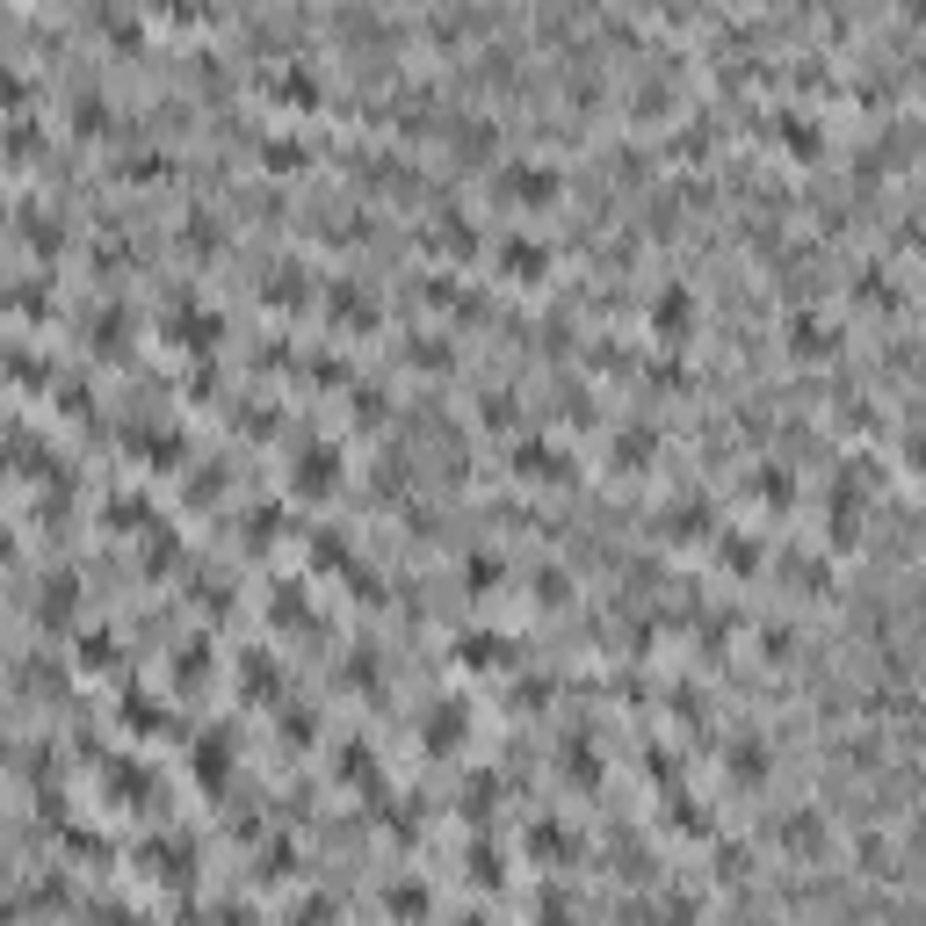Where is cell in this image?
Instances as JSON below:
<instances>
[{"instance_id": "obj_1", "label": "cell", "mask_w": 926, "mask_h": 926, "mask_svg": "<svg viewBox=\"0 0 926 926\" xmlns=\"http://www.w3.org/2000/svg\"><path fill=\"white\" fill-rule=\"evenodd\" d=\"M558 189H565V174L550 160H507L500 167V196L507 203H558Z\"/></svg>"}, {"instance_id": "obj_2", "label": "cell", "mask_w": 926, "mask_h": 926, "mask_svg": "<svg viewBox=\"0 0 926 926\" xmlns=\"http://www.w3.org/2000/svg\"><path fill=\"white\" fill-rule=\"evenodd\" d=\"M652 326H659V333H688V326H695V297H688L681 283H666V290L652 297Z\"/></svg>"}, {"instance_id": "obj_3", "label": "cell", "mask_w": 926, "mask_h": 926, "mask_svg": "<svg viewBox=\"0 0 926 926\" xmlns=\"http://www.w3.org/2000/svg\"><path fill=\"white\" fill-rule=\"evenodd\" d=\"M565 449H550V442H514V471L521 478H565Z\"/></svg>"}, {"instance_id": "obj_4", "label": "cell", "mask_w": 926, "mask_h": 926, "mask_svg": "<svg viewBox=\"0 0 926 926\" xmlns=\"http://www.w3.org/2000/svg\"><path fill=\"white\" fill-rule=\"evenodd\" d=\"M268 95H275V102L312 109V102H319V73H312V66H290V73H275V80H268Z\"/></svg>"}, {"instance_id": "obj_5", "label": "cell", "mask_w": 926, "mask_h": 926, "mask_svg": "<svg viewBox=\"0 0 926 926\" xmlns=\"http://www.w3.org/2000/svg\"><path fill=\"white\" fill-rule=\"evenodd\" d=\"M500 268H507V275H521V283H536V275L550 268V254H543L536 239H507V246H500Z\"/></svg>"}, {"instance_id": "obj_6", "label": "cell", "mask_w": 926, "mask_h": 926, "mask_svg": "<svg viewBox=\"0 0 926 926\" xmlns=\"http://www.w3.org/2000/svg\"><path fill=\"white\" fill-rule=\"evenodd\" d=\"M832 341H840V333H832L825 319H811V312L789 319V348H796V355H832Z\"/></svg>"}, {"instance_id": "obj_7", "label": "cell", "mask_w": 926, "mask_h": 926, "mask_svg": "<svg viewBox=\"0 0 926 926\" xmlns=\"http://www.w3.org/2000/svg\"><path fill=\"white\" fill-rule=\"evenodd\" d=\"M312 152H304V138H261V167L268 174H290V167H304Z\"/></svg>"}, {"instance_id": "obj_8", "label": "cell", "mask_w": 926, "mask_h": 926, "mask_svg": "<svg viewBox=\"0 0 926 926\" xmlns=\"http://www.w3.org/2000/svg\"><path fill=\"white\" fill-rule=\"evenodd\" d=\"M775 138H782L789 152H804V160H811V152H818V123H804L796 109H782V116H775Z\"/></svg>"}, {"instance_id": "obj_9", "label": "cell", "mask_w": 926, "mask_h": 926, "mask_svg": "<svg viewBox=\"0 0 926 926\" xmlns=\"http://www.w3.org/2000/svg\"><path fill=\"white\" fill-rule=\"evenodd\" d=\"M435 246H442V254H471V246H478L471 218H456V210H442V218H435Z\"/></svg>"}, {"instance_id": "obj_10", "label": "cell", "mask_w": 926, "mask_h": 926, "mask_svg": "<svg viewBox=\"0 0 926 926\" xmlns=\"http://www.w3.org/2000/svg\"><path fill=\"white\" fill-rule=\"evenodd\" d=\"M333 463H341L333 449H304V471H297V485H304V492H326V485H333Z\"/></svg>"}, {"instance_id": "obj_11", "label": "cell", "mask_w": 926, "mask_h": 926, "mask_svg": "<svg viewBox=\"0 0 926 926\" xmlns=\"http://www.w3.org/2000/svg\"><path fill=\"white\" fill-rule=\"evenodd\" d=\"M456 659H471V666H492V659H507V644H492V630H471L456 644Z\"/></svg>"}, {"instance_id": "obj_12", "label": "cell", "mask_w": 926, "mask_h": 926, "mask_svg": "<svg viewBox=\"0 0 926 926\" xmlns=\"http://www.w3.org/2000/svg\"><path fill=\"white\" fill-rule=\"evenodd\" d=\"M492 145H500V138H492V123H485V116H478V123H456V152H471V160H485Z\"/></svg>"}, {"instance_id": "obj_13", "label": "cell", "mask_w": 926, "mask_h": 926, "mask_svg": "<svg viewBox=\"0 0 926 926\" xmlns=\"http://www.w3.org/2000/svg\"><path fill=\"white\" fill-rule=\"evenodd\" d=\"M854 297H861V304H898V290H890L883 268H861V275H854Z\"/></svg>"}, {"instance_id": "obj_14", "label": "cell", "mask_w": 926, "mask_h": 926, "mask_svg": "<svg viewBox=\"0 0 926 926\" xmlns=\"http://www.w3.org/2000/svg\"><path fill=\"white\" fill-rule=\"evenodd\" d=\"M825 840V825L818 818H804V811H796V818H782V847H796V854H804V847H818Z\"/></svg>"}, {"instance_id": "obj_15", "label": "cell", "mask_w": 926, "mask_h": 926, "mask_svg": "<svg viewBox=\"0 0 926 926\" xmlns=\"http://www.w3.org/2000/svg\"><path fill=\"white\" fill-rule=\"evenodd\" d=\"M731 775H738V782H760V775H767V753H760V738H753V746H731Z\"/></svg>"}, {"instance_id": "obj_16", "label": "cell", "mask_w": 926, "mask_h": 926, "mask_svg": "<svg viewBox=\"0 0 926 926\" xmlns=\"http://www.w3.org/2000/svg\"><path fill=\"white\" fill-rule=\"evenodd\" d=\"M73 123H80L87 138H95V131H109V102H102V95H80V116H73Z\"/></svg>"}, {"instance_id": "obj_17", "label": "cell", "mask_w": 926, "mask_h": 926, "mask_svg": "<svg viewBox=\"0 0 926 926\" xmlns=\"http://www.w3.org/2000/svg\"><path fill=\"white\" fill-rule=\"evenodd\" d=\"M268 297H275V304H283V297L297 304V297H304V268H275V275H268Z\"/></svg>"}, {"instance_id": "obj_18", "label": "cell", "mask_w": 926, "mask_h": 926, "mask_svg": "<svg viewBox=\"0 0 926 926\" xmlns=\"http://www.w3.org/2000/svg\"><path fill=\"white\" fill-rule=\"evenodd\" d=\"M724 565H731V572H753V565H760V543H746V536H724Z\"/></svg>"}, {"instance_id": "obj_19", "label": "cell", "mask_w": 926, "mask_h": 926, "mask_svg": "<svg viewBox=\"0 0 926 926\" xmlns=\"http://www.w3.org/2000/svg\"><path fill=\"white\" fill-rule=\"evenodd\" d=\"M413 362H420V369H449V341H435V333H420V341H413Z\"/></svg>"}, {"instance_id": "obj_20", "label": "cell", "mask_w": 926, "mask_h": 926, "mask_svg": "<svg viewBox=\"0 0 926 926\" xmlns=\"http://www.w3.org/2000/svg\"><path fill=\"white\" fill-rule=\"evenodd\" d=\"M391 912H413V919H420V912H427V890H420V883H398V890H391Z\"/></svg>"}, {"instance_id": "obj_21", "label": "cell", "mask_w": 926, "mask_h": 926, "mask_svg": "<svg viewBox=\"0 0 926 926\" xmlns=\"http://www.w3.org/2000/svg\"><path fill=\"white\" fill-rule=\"evenodd\" d=\"M471 586L492 594V586H500V558H471Z\"/></svg>"}, {"instance_id": "obj_22", "label": "cell", "mask_w": 926, "mask_h": 926, "mask_svg": "<svg viewBox=\"0 0 926 926\" xmlns=\"http://www.w3.org/2000/svg\"><path fill=\"white\" fill-rule=\"evenodd\" d=\"M456 731H463V717H456V709H435V724H427V738L442 746V738H456Z\"/></svg>"}, {"instance_id": "obj_23", "label": "cell", "mask_w": 926, "mask_h": 926, "mask_svg": "<svg viewBox=\"0 0 926 926\" xmlns=\"http://www.w3.org/2000/svg\"><path fill=\"white\" fill-rule=\"evenodd\" d=\"M615 449H623V463H630V456H652V435H644V427H630V435L615 442Z\"/></svg>"}, {"instance_id": "obj_24", "label": "cell", "mask_w": 926, "mask_h": 926, "mask_svg": "<svg viewBox=\"0 0 926 926\" xmlns=\"http://www.w3.org/2000/svg\"><path fill=\"white\" fill-rule=\"evenodd\" d=\"M80 659H87V666H102V659H109V637H102V630H87V644H80Z\"/></svg>"}, {"instance_id": "obj_25", "label": "cell", "mask_w": 926, "mask_h": 926, "mask_svg": "<svg viewBox=\"0 0 926 926\" xmlns=\"http://www.w3.org/2000/svg\"><path fill=\"white\" fill-rule=\"evenodd\" d=\"M912 463H919V471H926V427H919V435H912Z\"/></svg>"}]
</instances>
